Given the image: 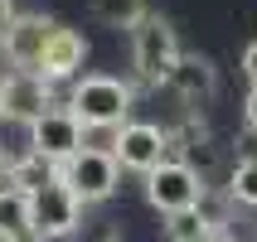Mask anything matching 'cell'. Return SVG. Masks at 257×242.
Segmentation results:
<instances>
[{
    "mask_svg": "<svg viewBox=\"0 0 257 242\" xmlns=\"http://www.w3.org/2000/svg\"><path fill=\"white\" fill-rule=\"evenodd\" d=\"M0 174H10V155H5V145H0Z\"/></svg>",
    "mask_w": 257,
    "mask_h": 242,
    "instance_id": "cell-20",
    "label": "cell"
},
{
    "mask_svg": "<svg viewBox=\"0 0 257 242\" xmlns=\"http://www.w3.org/2000/svg\"><path fill=\"white\" fill-rule=\"evenodd\" d=\"M204 242H228V237H223V232H214V237H204Z\"/></svg>",
    "mask_w": 257,
    "mask_h": 242,
    "instance_id": "cell-21",
    "label": "cell"
},
{
    "mask_svg": "<svg viewBox=\"0 0 257 242\" xmlns=\"http://www.w3.org/2000/svg\"><path fill=\"white\" fill-rule=\"evenodd\" d=\"M228 199L233 203H243V208H257V155L238 160L228 174Z\"/></svg>",
    "mask_w": 257,
    "mask_h": 242,
    "instance_id": "cell-15",
    "label": "cell"
},
{
    "mask_svg": "<svg viewBox=\"0 0 257 242\" xmlns=\"http://www.w3.org/2000/svg\"><path fill=\"white\" fill-rule=\"evenodd\" d=\"M243 73H247V83L257 87V39H252V44L243 49Z\"/></svg>",
    "mask_w": 257,
    "mask_h": 242,
    "instance_id": "cell-17",
    "label": "cell"
},
{
    "mask_svg": "<svg viewBox=\"0 0 257 242\" xmlns=\"http://www.w3.org/2000/svg\"><path fill=\"white\" fill-rule=\"evenodd\" d=\"M204 194H209V184H204V174L189 165V160H165L160 170L146 174V199H151V208H160V213H189V208H199Z\"/></svg>",
    "mask_w": 257,
    "mask_h": 242,
    "instance_id": "cell-3",
    "label": "cell"
},
{
    "mask_svg": "<svg viewBox=\"0 0 257 242\" xmlns=\"http://www.w3.org/2000/svg\"><path fill=\"white\" fill-rule=\"evenodd\" d=\"M170 131H160L156 121H126V126L112 136V155L121 170H136V174H151L170 160Z\"/></svg>",
    "mask_w": 257,
    "mask_h": 242,
    "instance_id": "cell-5",
    "label": "cell"
},
{
    "mask_svg": "<svg viewBox=\"0 0 257 242\" xmlns=\"http://www.w3.org/2000/svg\"><path fill=\"white\" fill-rule=\"evenodd\" d=\"M83 242H116V228L107 223V218H97V223H83Z\"/></svg>",
    "mask_w": 257,
    "mask_h": 242,
    "instance_id": "cell-16",
    "label": "cell"
},
{
    "mask_svg": "<svg viewBox=\"0 0 257 242\" xmlns=\"http://www.w3.org/2000/svg\"><path fill=\"white\" fill-rule=\"evenodd\" d=\"M54 29H58L54 20L20 10L10 25L0 29V49H5V58H10L20 73H34V68H39V58H44V44H49V34H54Z\"/></svg>",
    "mask_w": 257,
    "mask_h": 242,
    "instance_id": "cell-9",
    "label": "cell"
},
{
    "mask_svg": "<svg viewBox=\"0 0 257 242\" xmlns=\"http://www.w3.org/2000/svg\"><path fill=\"white\" fill-rule=\"evenodd\" d=\"M243 121L257 131V87H247V97H243Z\"/></svg>",
    "mask_w": 257,
    "mask_h": 242,
    "instance_id": "cell-18",
    "label": "cell"
},
{
    "mask_svg": "<svg viewBox=\"0 0 257 242\" xmlns=\"http://www.w3.org/2000/svg\"><path fill=\"white\" fill-rule=\"evenodd\" d=\"M5 242H44L39 232H20V237H5Z\"/></svg>",
    "mask_w": 257,
    "mask_h": 242,
    "instance_id": "cell-19",
    "label": "cell"
},
{
    "mask_svg": "<svg viewBox=\"0 0 257 242\" xmlns=\"http://www.w3.org/2000/svg\"><path fill=\"white\" fill-rule=\"evenodd\" d=\"M87 63V39L78 34V29L58 25L54 34H49V44H44V58H39V78H49V83H63V78H78V68Z\"/></svg>",
    "mask_w": 257,
    "mask_h": 242,
    "instance_id": "cell-10",
    "label": "cell"
},
{
    "mask_svg": "<svg viewBox=\"0 0 257 242\" xmlns=\"http://www.w3.org/2000/svg\"><path fill=\"white\" fill-rule=\"evenodd\" d=\"M20 232H34V199H29V189L5 184L0 189V242L20 237Z\"/></svg>",
    "mask_w": 257,
    "mask_h": 242,
    "instance_id": "cell-12",
    "label": "cell"
},
{
    "mask_svg": "<svg viewBox=\"0 0 257 242\" xmlns=\"http://www.w3.org/2000/svg\"><path fill=\"white\" fill-rule=\"evenodd\" d=\"M165 237H170V242H204V237H214V218L204 213V203L189 208V213H170Z\"/></svg>",
    "mask_w": 257,
    "mask_h": 242,
    "instance_id": "cell-14",
    "label": "cell"
},
{
    "mask_svg": "<svg viewBox=\"0 0 257 242\" xmlns=\"http://www.w3.org/2000/svg\"><path fill=\"white\" fill-rule=\"evenodd\" d=\"M185 102H209L218 92V68H214V58H204V54H180V63H175L170 73V83Z\"/></svg>",
    "mask_w": 257,
    "mask_h": 242,
    "instance_id": "cell-11",
    "label": "cell"
},
{
    "mask_svg": "<svg viewBox=\"0 0 257 242\" xmlns=\"http://www.w3.org/2000/svg\"><path fill=\"white\" fill-rule=\"evenodd\" d=\"M54 107V83L39 78V73H5L0 78V116H10V121H39L44 112Z\"/></svg>",
    "mask_w": 257,
    "mask_h": 242,
    "instance_id": "cell-8",
    "label": "cell"
},
{
    "mask_svg": "<svg viewBox=\"0 0 257 242\" xmlns=\"http://www.w3.org/2000/svg\"><path fill=\"white\" fill-rule=\"evenodd\" d=\"M146 15V0H92V20H102L107 29H136Z\"/></svg>",
    "mask_w": 257,
    "mask_h": 242,
    "instance_id": "cell-13",
    "label": "cell"
},
{
    "mask_svg": "<svg viewBox=\"0 0 257 242\" xmlns=\"http://www.w3.org/2000/svg\"><path fill=\"white\" fill-rule=\"evenodd\" d=\"M68 112L83 121V131H121L131 116V87L107 73H87L73 83Z\"/></svg>",
    "mask_w": 257,
    "mask_h": 242,
    "instance_id": "cell-1",
    "label": "cell"
},
{
    "mask_svg": "<svg viewBox=\"0 0 257 242\" xmlns=\"http://www.w3.org/2000/svg\"><path fill=\"white\" fill-rule=\"evenodd\" d=\"M58 184H68L83 203H102L116 194V179H121V165H116L112 150H97V145H83L73 160L58 165Z\"/></svg>",
    "mask_w": 257,
    "mask_h": 242,
    "instance_id": "cell-4",
    "label": "cell"
},
{
    "mask_svg": "<svg viewBox=\"0 0 257 242\" xmlns=\"http://www.w3.org/2000/svg\"><path fill=\"white\" fill-rule=\"evenodd\" d=\"M180 39H175V25L165 20V15H146L141 25L131 29V63H136V78H141L146 87H165L170 83L175 63H180Z\"/></svg>",
    "mask_w": 257,
    "mask_h": 242,
    "instance_id": "cell-2",
    "label": "cell"
},
{
    "mask_svg": "<svg viewBox=\"0 0 257 242\" xmlns=\"http://www.w3.org/2000/svg\"><path fill=\"white\" fill-rule=\"evenodd\" d=\"M29 199H34V232H39L44 242L73 237V232L83 228V199H78L68 184H58V174L49 184H39Z\"/></svg>",
    "mask_w": 257,
    "mask_h": 242,
    "instance_id": "cell-6",
    "label": "cell"
},
{
    "mask_svg": "<svg viewBox=\"0 0 257 242\" xmlns=\"http://www.w3.org/2000/svg\"><path fill=\"white\" fill-rule=\"evenodd\" d=\"M29 150L58 170L63 160H73L83 150V121H78L68 107H49L39 121H29Z\"/></svg>",
    "mask_w": 257,
    "mask_h": 242,
    "instance_id": "cell-7",
    "label": "cell"
}]
</instances>
